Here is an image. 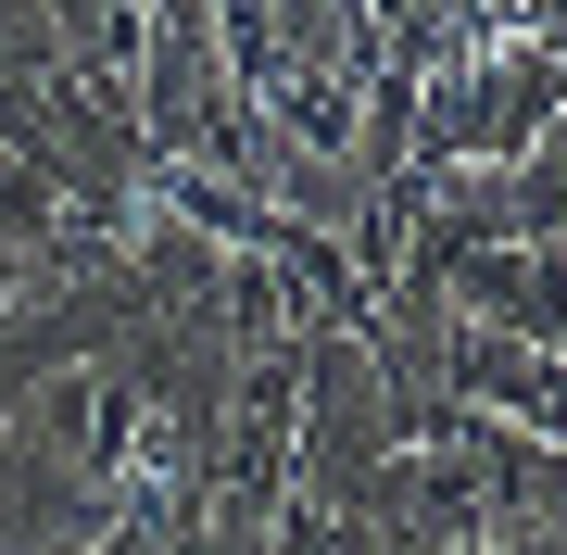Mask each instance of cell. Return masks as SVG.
<instances>
[{
    "label": "cell",
    "mask_w": 567,
    "mask_h": 555,
    "mask_svg": "<svg viewBox=\"0 0 567 555\" xmlns=\"http://www.w3.org/2000/svg\"><path fill=\"white\" fill-rule=\"evenodd\" d=\"M442 304L466 329H505V341H543L567 353V240H492L442 278Z\"/></svg>",
    "instance_id": "obj_1"
}]
</instances>
